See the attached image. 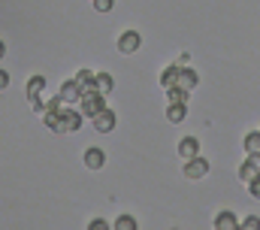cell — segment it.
<instances>
[{"label": "cell", "mask_w": 260, "mask_h": 230, "mask_svg": "<svg viewBox=\"0 0 260 230\" xmlns=\"http://www.w3.org/2000/svg\"><path fill=\"white\" fill-rule=\"evenodd\" d=\"M115 88V79L109 76V73H97V91H103V94H109Z\"/></svg>", "instance_id": "e0dca14e"}, {"label": "cell", "mask_w": 260, "mask_h": 230, "mask_svg": "<svg viewBox=\"0 0 260 230\" xmlns=\"http://www.w3.org/2000/svg\"><path fill=\"white\" fill-rule=\"evenodd\" d=\"M185 115H188V106L185 103H170L167 106V121H173V124L185 121Z\"/></svg>", "instance_id": "4fadbf2b"}, {"label": "cell", "mask_w": 260, "mask_h": 230, "mask_svg": "<svg viewBox=\"0 0 260 230\" xmlns=\"http://www.w3.org/2000/svg\"><path fill=\"white\" fill-rule=\"evenodd\" d=\"M88 230H106V221H103V218H94V221L88 224Z\"/></svg>", "instance_id": "cb8c5ba5"}, {"label": "cell", "mask_w": 260, "mask_h": 230, "mask_svg": "<svg viewBox=\"0 0 260 230\" xmlns=\"http://www.w3.org/2000/svg\"><path fill=\"white\" fill-rule=\"evenodd\" d=\"M242 227H245V230H260V218H257V215H248V218L242 221Z\"/></svg>", "instance_id": "7402d4cb"}, {"label": "cell", "mask_w": 260, "mask_h": 230, "mask_svg": "<svg viewBox=\"0 0 260 230\" xmlns=\"http://www.w3.org/2000/svg\"><path fill=\"white\" fill-rule=\"evenodd\" d=\"M27 106H30L34 112H46V103H43L40 94H27Z\"/></svg>", "instance_id": "ffe728a7"}, {"label": "cell", "mask_w": 260, "mask_h": 230, "mask_svg": "<svg viewBox=\"0 0 260 230\" xmlns=\"http://www.w3.org/2000/svg\"><path fill=\"white\" fill-rule=\"evenodd\" d=\"M215 227L218 230H236V227H242V224H239V218L233 212H218L215 215Z\"/></svg>", "instance_id": "8fae6325"}, {"label": "cell", "mask_w": 260, "mask_h": 230, "mask_svg": "<svg viewBox=\"0 0 260 230\" xmlns=\"http://www.w3.org/2000/svg\"><path fill=\"white\" fill-rule=\"evenodd\" d=\"M61 97H64L67 103H79V97H82V85L76 82V79H67L64 85H61V91H58Z\"/></svg>", "instance_id": "52a82bcc"}, {"label": "cell", "mask_w": 260, "mask_h": 230, "mask_svg": "<svg viewBox=\"0 0 260 230\" xmlns=\"http://www.w3.org/2000/svg\"><path fill=\"white\" fill-rule=\"evenodd\" d=\"M112 6H115V0H94L97 12H112Z\"/></svg>", "instance_id": "44dd1931"}, {"label": "cell", "mask_w": 260, "mask_h": 230, "mask_svg": "<svg viewBox=\"0 0 260 230\" xmlns=\"http://www.w3.org/2000/svg\"><path fill=\"white\" fill-rule=\"evenodd\" d=\"M260 176V155H248L245 161H242V167H239V179L248 185V182H254Z\"/></svg>", "instance_id": "3957f363"}, {"label": "cell", "mask_w": 260, "mask_h": 230, "mask_svg": "<svg viewBox=\"0 0 260 230\" xmlns=\"http://www.w3.org/2000/svg\"><path fill=\"white\" fill-rule=\"evenodd\" d=\"M197 82H200L197 70H191V67H182V70H179V82H176L179 88H185V91H194Z\"/></svg>", "instance_id": "9c48e42d"}, {"label": "cell", "mask_w": 260, "mask_h": 230, "mask_svg": "<svg viewBox=\"0 0 260 230\" xmlns=\"http://www.w3.org/2000/svg\"><path fill=\"white\" fill-rule=\"evenodd\" d=\"M245 155H260V130L245 133Z\"/></svg>", "instance_id": "9a60e30c"}, {"label": "cell", "mask_w": 260, "mask_h": 230, "mask_svg": "<svg viewBox=\"0 0 260 230\" xmlns=\"http://www.w3.org/2000/svg\"><path fill=\"white\" fill-rule=\"evenodd\" d=\"M206 172H209V161H206V158L197 155L191 161H185V176H188V179H203Z\"/></svg>", "instance_id": "8992f818"}, {"label": "cell", "mask_w": 260, "mask_h": 230, "mask_svg": "<svg viewBox=\"0 0 260 230\" xmlns=\"http://www.w3.org/2000/svg\"><path fill=\"white\" fill-rule=\"evenodd\" d=\"M179 155L185 158V161H191L200 155V142H197V136H182L179 139Z\"/></svg>", "instance_id": "ba28073f"}, {"label": "cell", "mask_w": 260, "mask_h": 230, "mask_svg": "<svg viewBox=\"0 0 260 230\" xmlns=\"http://www.w3.org/2000/svg\"><path fill=\"white\" fill-rule=\"evenodd\" d=\"M188 94H191V91H185V88H179V85L167 88V100H170V103H188Z\"/></svg>", "instance_id": "2e32d148"}, {"label": "cell", "mask_w": 260, "mask_h": 230, "mask_svg": "<svg viewBox=\"0 0 260 230\" xmlns=\"http://www.w3.org/2000/svg\"><path fill=\"white\" fill-rule=\"evenodd\" d=\"M139 46H142V37H139L136 31H124V34L118 37V52H121V55H133Z\"/></svg>", "instance_id": "277c9868"}, {"label": "cell", "mask_w": 260, "mask_h": 230, "mask_svg": "<svg viewBox=\"0 0 260 230\" xmlns=\"http://www.w3.org/2000/svg\"><path fill=\"white\" fill-rule=\"evenodd\" d=\"M248 191H251V197H254V200H260V176L254 179V182H248Z\"/></svg>", "instance_id": "603a6c76"}, {"label": "cell", "mask_w": 260, "mask_h": 230, "mask_svg": "<svg viewBox=\"0 0 260 230\" xmlns=\"http://www.w3.org/2000/svg\"><path fill=\"white\" fill-rule=\"evenodd\" d=\"M103 164H106L103 149H88V152H85V167H88V170H100Z\"/></svg>", "instance_id": "30bf717a"}, {"label": "cell", "mask_w": 260, "mask_h": 230, "mask_svg": "<svg viewBox=\"0 0 260 230\" xmlns=\"http://www.w3.org/2000/svg\"><path fill=\"white\" fill-rule=\"evenodd\" d=\"M43 88H46V79L43 76H34V79H27V94H43Z\"/></svg>", "instance_id": "ac0fdd59"}, {"label": "cell", "mask_w": 260, "mask_h": 230, "mask_svg": "<svg viewBox=\"0 0 260 230\" xmlns=\"http://www.w3.org/2000/svg\"><path fill=\"white\" fill-rule=\"evenodd\" d=\"M179 70H182V67H167V70L160 73V85H164V91L173 88V85L179 82Z\"/></svg>", "instance_id": "5bb4252c"}, {"label": "cell", "mask_w": 260, "mask_h": 230, "mask_svg": "<svg viewBox=\"0 0 260 230\" xmlns=\"http://www.w3.org/2000/svg\"><path fill=\"white\" fill-rule=\"evenodd\" d=\"M79 109L85 112V118H94L97 112H103V109H106V94H103V91H97V88L82 91V97H79Z\"/></svg>", "instance_id": "7a4b0ae2"}, {"label": "cell", "mask_w": 260, "mask_h": 230, "mask_svg": "<svg viewBox=\"0 0 260 230\" xmlns=\"http://www.w3.org/2000/svg\"><path fill=\"white\" fill-rule=\"evenodd\" d=\"M115 230H136V218H133V215H118Z\"/></svg>", "instance_id": "d6986e66"}, {"label": "cell", "mask_w": 260, "mask_h": 230, "mask_svg": "<svg viewBox=\"0 0 260 230\" xmlns=\"http://www.w3.org/2000/svg\"><path fill=\"white\" fill-rule=\"evenodd\" d=\"M76 82L82 85V91H91V88H97V73L94 70H79L76 73Z\"/></svg>", "instance_id": "7c38bea8"}, {"label": "cell", "mask_w": 260, "mask_h": 230, "mask_svg": "<svg viewBox=\"0 0 260 230\" xmlns=\"http://www.w3.org/2000/svg\"><path fill=\"white\" fill-rule=\"evenodd\" d=\"M82 121H85V112H82V109H73V106L67 103L64 109L58 112L55 124H52V130H55V133H70V130H79Z\"/></svg>", "instance_id": "6da1fadb"}, {"label": "cell", "mask_w": 260, "mask_h": 230, "mask_svg": "<svg viewBox=\"0 0 260 230\" xmlns=\"http://www.w3.org/2000/svg\"><path fill=\"white\" fill-rule=\"evenodd\" d=\"M91 124H94L97 133H109V130H115V112L112 109H103V112H97L91 118Z\"/></svg>", "instance_id": "5b68a950"}]
</instances>
